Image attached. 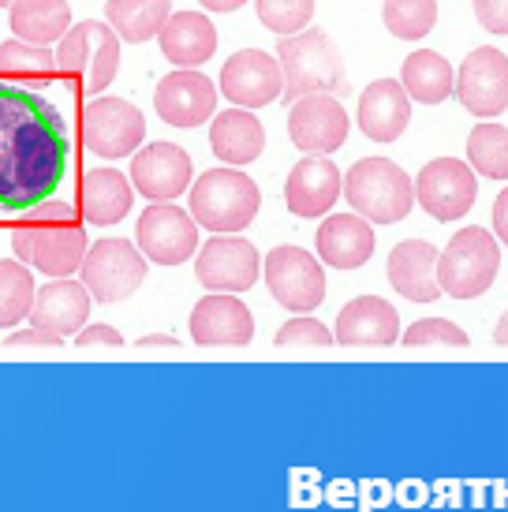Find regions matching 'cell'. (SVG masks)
Wrapping results in <instances>:
<instances>
[{
	"label": "cell",
	"instance_id": "1",
	"mask_svg": "<svg viewBox=\"0 0 508 512\" xmlns=\"http://www.w3.org/2000/svg\"><path fill=\"white\" fill-rule=\"evenodd\" d=\"M71 165V135L60 109L38 90L0 83V214H27L53 199Z\"/></svg>",
	"mask_w": 508,
	"mask_h": 512
},
{
	"label": "cell",
	"instance_id": "2",
	"mask_svg": "<svg viewBox=\"0 0 508 512\" xmlns=\"http://www.w3.org/2000/svg\"><path fill=\"white\" fill-rule=\"evenodd\" d=\"M12 251L19 262H30L45 277H71L83 270L90 240L83 214L60 199H45L30 206L12 228Z\"/></svg>",
	"mask_w": 508,
	"mask_h": 512
},
{
	"label": "cell",
	"instance_id": "3",
	"mask_svg": "<svg viewBox=\"0 0 508 512\" xmlns=\"http://www.w3.org/2000/svg\"><path fill=\"white\" fill-rule=\"evenodd\" d=\"M277 64L284 72V101L311 98V94H333L337 98L348 90L344 57L333 45V38L318 27L277 38Z\"/></svg>",
	"mask_w": 508,
	"mask_h": 512
},
{
	"label": "cell",
	"instance_id": "4",
	"mask_svg": "<svg viewBox=\"0 0 508 512\" xmlns=\"http://www.w3.org/2000/svg\"><path fill=\"white\" fill-rule=\"evenodd\" d=\"M344 199L370 225H396L415 206V180L389 157H359L344 176Z\"/></svg>",
	"mask_w": 508,
	"mask_h": 512
},
{
	"label": "cell",
	"instance_id": "5",
	"mask_svg": "<svg viewBox=\"0 0 508 512\" xmlns=\"http://www.w3.org/2000/svg\"><path fill=\"white\" fill-rule=\"evenodd\" d=\"M57 72L83 94L98 98L120 72V34L101 19H83L57 42Z\"/></svg>",
	"mask_w": 508,
	"mask_h": 512
},
{
	"label": "cell",
	"instance_id": "6",
	"mask_svg": "<svg viewBox=\"0 0 508 512\" xmlns=\"http://www.w3.org/2000/svg\"><path fill=\"white\" fill-rule=\"evenodd\" d=\"M187 214L195 217V225L210 228V232H240L258 217L262 206V191L247 172L240 169H210L195 180V187H187Z\"/></svg>",
	"mask_w": 508,
	"mask_h": 512
},
{
	"label": "cell",
	"instance_id": "7",
	"mask_svg": "<svg viewBox=\"0 0 508 512\" xmlns=\"http://www.w3.org/2000/svg\"><path fill=\"white\" fill-rule=\"evenodd\" d=\"M501 270V243L490 228H460L445 251H438V285L452 299H475L490 292Z\"/></svg>",
	"mask_w": 508,
	"mask_h": 512
},
{
	"label": "cell",
	"instance_id": "8",
	"mask_svg": "<svg viewBox=\"0 0 508 512\" xmlns=\"http://www.w3.org/2000/svg\"><path fill=\"white\" fill-rule=\"evenodd\" d=\"M83 285L98 303H120L135 296L146 281V255L131 240L109 236L101 243H90L83 262Z\"/></svg>",
	"mask_w": 508,
	"mask_h": 512
},
{
	"label": "cell",
	"instance_id": "9",
	"mask_svg": "<svg viewBox=\"0 0 508 512\" xmlns=\"http://www.w3.org/2000/svg\"><path fill=\"white\" fill-rule=\"evenodd\" d=\"M262 273H266V285L273 292V299L281 307H288V311L307 314L314 307H322L325 270H322V258H314L311 251L281 243V247H273L266 255Z\"/></svg>",
	"mask_w": 508,
	"mask_h": 512
},
{
	"label": "cell",
	"instance_id": "10",
	"mask_svg": "<svg viewBox=\"0 0 508 512\" xmlns=\"http://www.w3.org/2000/svg\"><path fill=\"white\" fill-rule=\"evenodd\" d=\"M146 139V116L127 98H94L83 113V146L94 157H131Z\"/></svg>",
	"mask_w": 508,
	"mask_h": 512
},
{
	"label": "cell",
	"instance_id": "11",
	"mask_svg": "<svg viewBox=\"0 0 508 512\" xmlns=\"http://www.w3.org/2000/svg\"><path fill=\"white\" fill-rule=\"evenodd\" d=\"M135 243L157 266H180L187 258H195V251L202 247L195 217L180 210L176 202H150L139 214Z\"/></svg>",
	"mask_w": 508,
	"mask_h": 512
},
{
	"label": "cell",
	"instance_id": "12",
	"mask_svg": "<svg viewBox=\"0 0 508 512\" xmlns=\"http://www.w3.org/2000/svg\"><path fill=\"white\" fill-rule=\"evenodd\" d=\"M415 199L423 202L426 214L438 217V221H460V217L471 214V206L479 199L475 169L460 157H434L415 176Z\"/></svg>",
	"mask_w": 508,
	"mask_h": 512
},
{
	"label": "cell",
	"instance_id": "13",
	"mask_svg": "<svg viewBox=\"0 0 508 512\" xmlns=\"http://www.w3.org/2000/svg\"><path fill=\"white\" fill-rule=\"evenodd\" d=\"M456 101L464 105L471 116L490 120L508 109V57L494 45H479L471 49L456 72Z\"/></svg>",
	"mask_w": 508,
	"mask_h": 512
},
{
	"label": "cell",
	"instance_id": "14",
	"mask_svg": "<svg viewBox=\"0 0 508 512\" xmlns=\"http://www.w3.org/2000/svg\"><path fill=\"white\" fill-rule=\"evenodd\" d=\"M195 277L210 292L236 296V292L254 288V281L262 277V255L243 236H213L210 243L198 247Z\"/></svg>",
	"mask_w": 508,
	"mask_h": 512
},
{
	"label": "cell",
	"instance_id": "15",
	"mask_svg": "<svg viewBox=\"0 0 508 512\" xmlns=\"http://www.w3.org/2000/svg\"><path fill=\"white\" fill-rule=\"evenodd\" d=\"M348 131L352 120L344 113L333 94H311V98L292 101V113H288V139L296 150L311 157L333 154L348 143Z\"/></svg>",
	"mask_w": 508,
	"mask_h": 512
},
{
	"label": "cell",
	"instance_id": "16",
	"mask_svg": "<svg viewBox=\"0 0 508 512\" xmlns=\"http://www.w3.org/2000/svg\"><path fill=\"white\" fill-rule=\"evenodd\" d=\"M221 94L236 109H266L284 94V72L277 57L262 49H240L221 68Z\"/></svg>",
	"mask_w": 508,
	"mask_h": 512
},
{
	"label": "cell",
	"instance_id": "17",
	"mask_svg": "<svg viewBox=\"0 0 508 512\" xmlns=\"http://www.w3.org/2000/svg\"><path fill=\"white\" fill-rule=\"evenodd\" d=\"M154 109L169 128H198L217 109V86L198 68H176L154 90Z\"/></svg>",
	"mask_w": 508,
	"mask_h": 512
},
{
	"label": "cell",
	"instance_id": "18",
	"mask_svg": "<svg viewBox=\"0 0 508 512\" xmlns=\"http://www.w3.org/2000/svg\"><path fill=\"white\" fill-rule=\"evenodd\" d=\"M131 187L150 202H172L191 187V157L176 143L139 146L131 157Z\"/></svg>",
	"mask_w": 508,
	"mask_h": 512
},
{
	"label": "cell",
	"instance_id": "19",
	"mask_svg": "<svg viewBox=\"0 0 508 512\" xmlns=\"http://www.w3.org/2000/svg\"><path fill=\"white\" fill-rule=\"evenodd\" d=\"M340 191H344V176L329 157H303L288 172L284 184V202L292 217H329V210L337 206Z\"/></svg>",
	"mask_w": 508,
	"mask_h": 512
},
{
	"label": "cell",
	"instance_id": "20",
	"mask_svg": "<svg viewBox=\"0 0 508 512\" xmlns=\"http://www.w3.org/2000/svg\"><path fill=\"white\" fill-rule=\"evenodd\" d=\"M187 329L195 344H251L254 337V314L247 303L228 292H210L195 303L187 318Z\"/></svg>",
	"mask_w": 508,
	"mask_h": 512
},
{
	"label": "cell",
	"instance_id": "21",
	"mask_svg": "<svg viewBox=\"0 0 508 512\" xmlns=\"http://www.w3.org/2000/svg\"><path fill=\"white\" fill-rule=\"evenodd\" d=\"M90 292L83 281H71V277H57L45 288H38L34 307H30V326L45 329V333H57V337H75L90 318Z\"/></svg>",
	"mask_w": 508,
	"mask_h": 512
},
{
	"label": "cell",
	"instance_id": "22",
	"mask_svg": "<svg viewBox=\"0 0 508 512\" xmlns=\"http://www.w3.org/2000/svg\"><path fill=\"white\" fill-rule=\"evenodd\" d=\"M374 225L359 214H333L318 225V258L333 270H359L374 258Z\"/></svg>",
	"mask_w": 508,
	"mask_h": 512
},
{
	"label": "cell",
	"instance_id": "23",
	"mask_svg": "<svg viewBox=\"0 0 508 512\" xmlns=\"http://www.w3.org/2000/svg\"><path fill=\"white\" fill-rule=\"evenodd\" d=\"M411 124V98L400 79H378L359 94V128L370 143H396Z\"/></svg>",
	"mask_w": 508,
	"mask_h": 512
},
{
	"label": "cell",
	"instance_id": "24",
	"mask_svg": "<svg viewBox=\"0 0 508 512\" xmlns=\"http://www.w3.org/2000/svg\"><path fill=\"white\" fill-rule=\"evenodd\" d=\"M389 285L411 303H434L438 285V247L426 240H404L389 251Z\"/></svg>",
	"mask_w": 508,
	"mask_h": 512
},
{
	"label": "cell",
	"instance_id": "25",
	"mask_svg": "<svg viewBox=\"0 0 508 512\" xmlns=\"http://www.w3.org/2000/svg\"><path fill=\"white\" fill-rule=\"evenodd\" d=\"M337 344H396L400 314L381 296H355L337 314Z\"/></svg>",
	"mask_w": 508,
	"mask_h": 512
},
{
	"label": "cell",
	"instance_id": "26",
	"mask_svg": "<svg viewBox=\"0 0 508 512\" xmlns=\"http://www.w3.org/2000/svg\"><path fill=\"white\" fill-rule=\"evenodd\" d=\"M165 60L176 68H202L206 60L217 53V30H213L210 15L202 12H172L165 30L157 34Z\"/></svg>",
	"mask_w": 508,
	"mask_h": 512
},
{
	"label": "cell",
	"instance_id": "27",
	"mask_svg": "<svg viewBox=\"0 0 508 512\" xmlns=\"http://www.w3.org/2000/svg\"><path fill=\"white\" fill-rule=\"evenodd\" d=\"M210 150L225 165H251L266 150V124L251 109L217 113L210 124Z\"/></svg>",
	"mask_w": 508,
	"mask_h": 512
},
{
	"label": "cell",
	"instance_id": "28",
	"mask_svg": "<svg viewBox=\"0 0 508 512\" xmlns=\"http://www.w3.org/2000/svg\"><path fill=\"white\" fill-rule=\"evenodd\" d=\"M135 187L120 169H94L83 176V217L90 225H116L131 214Z\"/></svg>",
	"mask_w": 508,
	"mask_h": 512
},
{
	"label": "cell",
	"instance_id": "29",
	"mask_svg": "<svg viewBox=\"0 0 508 512\" xmlns=\"http://www.w3.org/2000/svg\"><path fill=\"white\" fill-rule=\"evenodd\" d=\"M400 86L408 90L411 101H423V105H441L445 98H452L456 90V72L452 64L434 49H415L404 68H400Z\"/></svg>",
	"mask_w": 508,
	"mask_h": 512
},
{
	"label": "cell",
	"instance_id": "30",
	"mask_svg": "<svg viewBox=\"0 0 508 512\" xmlns=\"http://www.w3.org/2000/svg\"><path fill=\"white\" fill-rule=\"evenodd\" d=\"M68 30V0H15L12 4V38H23L30 45H53Z\"/></svg>",
	"mask_w": 508,
	"mask_h": 512
},
{
	"label": "cell",
	"instance_id": "31",
	"mask_svg": "<svg viewBox=\"0 0 508 512\" xmlns=\"http://www.w3.org/2000/svg\"><path fill=\"white\" fill-rule=\"evenodd\" d=\"M172 15V0H109L105 19L120 34V42L142 45L157 38Z\"/></svg>",
	"mask_w": 508,
	"mask_h": 512
},
{
	"label": "cell",
	"instance_id": "32",
	"mask_svg": "<svg viewBox=\"0 0 508 512\" xmlns=\"http://www.w3.org/2000/svg\"><path fill=\"white\" fill-rule=\"evenodd\" d=\"M0 75L19 86H45L57 75V53L49 45H30L23 38L0 45Z\"/></svg>",
	"mask_w": 508,
	"mask_h": 512
},
{
	"label": "cell",
	"instance_id": "33",
	"mask_svg": "<svg viewBox=\"0 0 508 512\" xmlns=\"http://www.w3.org/2000/svg\"><path fill=\"white\" fill-rule=\"evenodd\" d=\"M34 277L19 258H0V329H19V322H30L34 307Z\"/></svg>",
	"mask_w": 508,
	"mask_h": 512
},
{
	"label": "cell",
	"instance_id": "34",
	"mask_svg": "<svg viewBox=\"0 0 508 512\" xmlns=\"http://www.w3.org/2000/svg\"><path fill=\"white\" fill-rule=\"evenodd\" d=\"M381 23L400 42H419L438 23V0H385Z\"/></svg>",
	"mask_w": 508,
	"mask_h": 512
},
{
	"label": "cell",
	"instance_id": "35",
	"mask_svg": "<svg viewBox=\"0 0 508 512\" xmlns=\"http://www.w3.org/2000/svg\"><path fill=\"white\" fill-rule=\"evenodd\" d=\"M467 165L490 180H508V128L479 124L467 135Z\"/></svg>",
	"mask_w": 508,
	"mask_h": 512
},
{
	"label": "cell",
	"instance_id": "36",
	"mask_svg": "<svg viewBox=\"0 0 508 512\" xmlns=\"http://www.w3.org/2000/svg\"><path fill=\"white\" fill-rule=\"evenodd\" d=\"M254 8H258L262 27L273 30L277 38L307 30L314 19V0H254Z\"/></svg>",
	"mask_w": 508,
	"mask_h": 512
},
{
	"label": "cell",
	"instance_id": "37",
	"mask_svg": "<svg viewBox=\"0 0 508 512\" xmlns=\"http://www.w3.org/2000/svg\"><path fill=\"white\" fill-rule=\"evenodd\" d=\"M400 341L404 344H456V348H467V337L464 329L449 322V318H419V322H411L404 333H400Z\"/></svg>",
	"mask_w": 508,
	"mask_h": 512
},
{
	"label": "cell",
	"instance_id": "38",
	"mask_svg": "<svg viewBox=\"0 0 508 512\" xmlns=\"http://www.w3.org/2000/svg\"><path fill=\"white\" fill-rule=\"evenodd\" d=\"M273 341L281 344V348L284 344H318V348H322V344H333L337 337H333L318 318H292V322H284V326L277 329Z\"/></svg>",
	"mask_w": 508,
	"mask_h": 512
},
{
	"label": "cell",
	"instance_id": "39",
	"mask_svg": "<svg viewBox=\"0 0 508 512\" xmlns=\"http://www.w3.org/2000/svg\"><path fill=\"white\" fill-rule=\"evenodd\" d=\"M475 15H479L482 30L508 34V0H475Z\"/></svg>",
	"mask_w": 508,
	"mask_h": 512
},
{
	"label": "cell",
	"instance_id": "40",
	"mask_svg": "<svg viewBox=\"0 0 508 512\" xmlns=\"http://www.w3.org/2000/svg\"><path fill=\"white\" fill-rule=\"evenodd\" d=\"M60 341H64V337H57V333H45V329H38V326L12 329V337H4V344H8V348H23V344H30V348H60Z\"/></svg>",
	"mask_w": 508,
	"mask_h": 512
},
{
	"label": "cell",
	"instance_id": "41",
	"mask_svg": "<svg viewBox=\"0 0 508 512\" xmlns=\"http://www.w3.org/2000/svg\"><path fill=\"white\" fill-rule=\"evenodd\" d=\"M75 344L79 348H90V344H124V337H120V329L113 326H83L79 333H75Z\"/></svg>",
	"mask_w": 508,
	"mask_h": 512
},
{
	"label": "cell",
	"instance_id": "42",
	"mask_svg": "<svg viewBox=\"0 0 508 512\" xmlns=\"http://www.w3.org/2000/svg\"><path fill=\"white\" fill-rule=\"evenodd\" d=\"M494 236L497 243H505L508 247V187H501V195L494 199Z\"/></svg>",
	"mask_w": 508,
	"mask_h": 512
},
{
	"label": "cell",
	"instance_id": "43",
	"mask_svg": "<svg viewBox=\"0 0 508 512\" xmlns=\"http://www.w3.org/2000/svg\"><path fill=\"white\" fill-rule=\"evenodd\" d=\"M139 348H180V341H172V337H161V333H150V337H139Z\"/></svg>",
	"mask_w": 508,
	"mask_h": 512
},
{
	"label": "cell",
	"instance_id": "44",
	"mask_svg": "<svg viewBox=\"0 0 508 512\" xmlns=\"http://www.w3.org/2000/svg\"><path fill=\"white\" fill-rule=\"evenodd\" d=\"M202 8H210V12H236V8H243L247 0H198Z\"/></svg>",
	"mask_w": 508,
	"mask_h": 512
},
{
	"label": "cell",
	"instance_id": "45",
	"mask_svg": "<svg viewBox=\"0 0 508 512\" xmlns=\"http://www.w3.org/2000/svg\"><path fill=\"white\" fill-rule=\"evenodd\" d=\"M494 341L497 344H508V311L501 314V322L494 326Z\"/></svg>",
	"mask_w": 508,
	"mask_h": 512
},
{
	"label": "cell",
	"instance_id": "46",
	"mask_svg": "<svg viewBox=\"0 0 508 512\" xmlns=\"http://www.w3.org/2000/svg\"><path fill=\"white\" fill-rule=\"evenodd\" d=\"M12 4H15V0H0V8H12Z\"/></svg>",
	"mask_w": 508,
	"mask_h": 512
}]
</instances>
